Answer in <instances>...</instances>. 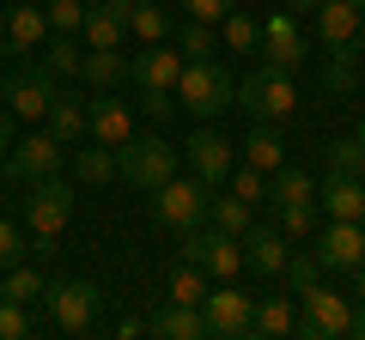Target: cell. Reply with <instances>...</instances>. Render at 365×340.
Returning <instances> with one entry per match:
<instances>
[{
    "instance_id": "cell-25",
    "label": "cell",
    "mask_w": 365,
    "mask_h": 340,
    "mask_svg": "<svg viewBox=\"0 0 365 340\" xmlns=\"http://www.w3.org/2000/svg\"><path fill=\"white\" fill-rule=\"evenodd\" d=\"M79 37H86V49H122V43H128V18L110 13L104 0H86V25H79Z\"/></svg>"
},
{
    "instance_id": "cell-47",
    "label": "cell",
    "mask_w": 365,
    "mask_h": 340,
    "mask_svg": "<svg viewBox=\"0 0 365 340\" xmlns=\"http://www.w3.org/2000/svg\"><path fill=\"white\" fill-rule=\"evenodd\" d=\"M13 110H6V104H0V158H6V152H13Z\"/></svg>"
},
{
    "instance_id": "cell-18",
    "label": "cell",
    "mask_w": 365,
    "mask_h": 340,
    "mask_svg": "<svg viewBox=\"0 0 365 340\" xmlns=\"http://www.w3.org/2000/svg\"><path fill=\"white\" fill-rule=\"evenodd\" d=\"M317 207H323V219H359L365 225V176L329 170L323 183H317Z\"/></svg>"
},
{
    "instance_id": "cell-32",
    "label": "cell",
    "mask_w": 365,
    "mask_h": 340,
    "mask_svg": "<svg viewBox=\"0 0 365 340\" xmlns=\"http://www.w3.org/2000/svg\"><path fill=\"white\" fill-rule=\"evenodd\" d=\"M0 292H6V298H19V304H43V292H49V274H43L37 262H13L6 267V274H0Z\"/></svg>"
},
{
    "instance_id": "cell-39",
    "label": "cell",
    "mask_w": 365,
    "mask_h": 340,
    "mask_svg": "<svg viewBox=\"0 0 365 340\" xmlns=\"http://www.w3.org/2000/svg\"><path fill=\"white\" fill-rule=\"evenodd\" d=\"M207 298V274L195 262H177L170 267V304H201Z\"/></svg>"
},
{
    "instance_id": "cell-40",
    "label": "cell",
    "mask_w": 365,
    "mask_h": 340,
    "mask_svg": "<svg viewBox=\"0 0 365 340\" xmlns=\"http://www.w3.org/2000/svg\"><path fill=\"white\" fill-rule=\"evenodd\" d=\"M31 334H37L31 304H19V298H6V292H0V340H31Z\"/></svg>"
},
{
    "instance_id": "cell-29",
    "label": "cell",
    "mask_w": 365,
    "mask_h": 340,
    "mask_svg": "<svg viewBox=\"0 0 365 340\" xmlns=\"http://www.w3.org/2000/svg\"><path fill=\"white\" fill-rule=\"evenodd\" d=\"M128 31L140 43H170V31H177V6H165V0H140L128 13Z\"/></svg>"
},
{
    "instance_id": "cell-9",
    "label": "cell",
    "mask_w": 365,
    "mask_h": 340,
    "mask_svg": "<svg viewBox=\"0 0 365 340\" xmlns=\"http://www.w3.org/2000/svg\"><path fill=\"white\" fill-rule=\"evenodd\" d=\"M317 43L335 61H365V0H317Z\"/></svg>"
},
{
    "instance_id": "cell-14",
    "label": "cell",
    "mask_w": 365,
    "mask_h": 340,
    "mask_svg": "<svg viewBox=\"0 0 365 340\" xmlns=\"http://www.w3.org/2000/svg\"><path fill=\"white\" fill-rule=\"evenodd\" d=\"M49 43V13L43 0H19V6H0V55H37Z\"/></svg>"
},
{
    "instance_id": "cell-3",
    "label": "cell",
    "mask_w": 365,
    "mask_h": 340,
    "mask_svg": "<svg viewBox=\"0 0 365 340\" xmlns=\"http://www.w3.org/2000/svg\"><path fill=\"white\" fill-rule=\"evenodd\" d=\"M55 92H61V79L43 67V55H19L6 73H0V104L13 110L19 122H43L55 104Z\"/></svg>"
},
{
    "instance_id": "cell-5",
    "label": "cell",
    "mask_w": 365,
    "mask_h": 340,
    "mask_svg": "<svg viewBox=\"0 0 365 340\" xmlns=\"http://www.w3.org/2000/svg\"><path fill=\"white\" fill-rule=\"evenodd\" d=\"M43 316H49V328H61V334H91L98 316H104V286H98V280H49Z\"/></svg>"
},
{
    "instance_id": "cell-16",
    "label": "cell",
    "mask_w": 365,
    "mask_h": 340,
    "mask_svg": "<svg viewBox=\"0 0 365 340\" xmlns=\"http://www.w3.org/2000/svg\"><path fill=\"white\" fill-rule=\"evenodd\" d=\"M256 55H262V61H274V67H299V61H304V25H299V13L274 6V13L262 18Z\"/></svg>"
},
{
    "instance_id": "cell-19",
    "label": "cell",
    "mask_w": 365,
    "mask_h": 340,
    "mask_svg": "<svg viewBox=\"0 0 365 340\" xmlns=\"http://www.w3.org/2000/svg\"><path fill=\"white\" fill-rule=\"evenodd\" d=\"M134 134V110L122 92H98L91 97V116H86V140H104V146H122Z\"/></svg>"
},
{
    "instance_id": "cell-43",
    "label": "cell",
    "mask_w": 365,
    "mask_h": 340,
    "mask_svg": "<svg viewBox=\"0 0 365 340\" xmlns=\"http://www.w3.org/2000/svg\"><path fill=\"white\" fill-rule=\"evenodd\" d=\"M31 255V237H25V225H13V219H0V274L13 262H25Z\"/></svg>"
},
{
    "instance_id": "cell-12",
    "label": "cell",
    "mask_w": 365,
    "mask_h": 340,
    "mask_svg": "<svg viewBox=\"0 0 365 340\" xmlns=\"http://www.w3.org/2000/svg\"><path fill=\"white\" fill-rule=\"evenodd\" d=\"M299 334L304 340H341V334H353V298L317 280L311 292H299Z\"/></svg>"
},
{
    "instance_id": "cell-20",
    "label": "cell",
    "mask_w": 365,
    "mask_h": 340,
    "mask_svg": "<svg viewBox=\"0 0 365 340\" xmlns=\"http://www.w3.org/2000/svg\"><path fill=\"white\" fill-rule=\"evenodd\" d=\"M134 79V55L122 49H86V61H79V85H91V92H122Z\"/></svg>"
},
{
    "instance_id": "cell-10",
    "label": "cell",
    "mask_w": 365,
    "mask_h": 340,
    "mask_svg": "<svg viewBox=\"0 0 365 340\" xmlns=\"http://www.w3.org/2000/svg\"><path fill=\"white\" fill-rule=\"evenodd\" d=\"M73 195H79V183L73 176H43V183H31L25 188V231L31 237H61L67 231V219H73Z\"/></svg>"
},
{
    "instance_id": "cell-7",
    "label": "cell",
    "mask_w": 365,
    "mask_h": 340,
    "mask_svg": "<svg viewBox=\"0 0 365 340\" xmlns=\"http://www.w3.org/2000/svg\"><path fill=\"white\" fill-rule=\"evenodd\" d=\"M207 201H213V188L201 183V176H189V170H177L170 183H158L153 188V219L158 225H170V231H195V225H207Z\"/></svg>"
},
{
    "instance_id": "cell-1",
    "label": "cell",
    "mask_w": 365,
    "mask_h": 340,
    "mask_svg": "<svg viewBox=\"0 0 365 340\" xmlns=\"http://www.w3.org/2000/svg\"><path fill=\"white\" fill-rule=\"evenodd\" d=\"M177 104L189 110V116H201V122H213V116H225V110H237V79H232V67H225L220 55L182 61Z\"/></svg>"
},
{
    "instance_id": "cell-51",
    "label": "cell",
    "mask_w": 365,
    "mask_h": 340,
    "mask_svg": "<svg viewBox=\"0 0 365 340\" xmlns=\"http://www.w3.org/2000/svg\"><path fill=\"white\" fill-rule=\"evenodd\" d=\"M353 334L365 340V304H353Z\"/></svg>"
},
{
    "instance_id": "cell-24",
    "label": "cell",
    "mask_w": 365,
    "mask_h": 340,
    "mask_svg": "<svg viewBox=\"0 0 365 340\" xmlns=\"http://www.w3.org/2000/svg\"><path fill=\"white\" fill-rule=\"evenodd\" d=\"M86 116H91V97H86V92H55L43 128H49L61 146H79V140H86Z\"/></svg>"
},
{
    "instance_id": "cell-48",
    "label": "cell",
    "mask_w": 365,
    "mask_h": 340,
    "mask_svg": "<svg viewBox=\"0 0 365 340\" xmlns=\"http://www.w3.org/2000/svg\"><path fill=\"white\" fill-rule=\"evenodd\" d=\"M353 304H365V262L353 267Z\"/></svg>"
},
{
    "instance_id": "cell-21",
    "label": "cell",
    "mask_w": 365,
    "mask_h": 340,
    "mask_svg": "<svg viewBox=\"0 0 365 340\" xmlns=\"http://www.w3.org/2000/svg\"><path fill=\"white\" fill-rule=\"evenodd\" d=\"M299 334V292H256V340Z\"/></svg>"
},
{
    "instance_id": "cell-28",
    "label": "cell",
    "mask_w": 365,
    "mask_h": 340,
    "mask_svg": "<svg viewBox=\"0 0 365 340\" xmlns=\"http://www.w3.org/2000/svg\"><path fill=\"white\" fill-rule=\"evenodd\" d=\"M43 67H49L55 79H79V61H86V37H73V31H49V43H43Z\"/></svg>"
},
{
    "instance_id": "cell-15",
    "label": "cell",
    "mask_w": 365,
    "mask_h": 340,
    "mask_svg": "<svg viewBox=\"0 0 365 340\" xmlns=\"http://www.w3.org/2000/svg\"><path fill=\"white\" fill-rule=\"evenodd\" d=\"M317 262H323V274H353V267L365 262V225L359 219H329L317 225Z\"/></svg>"
},
{
    "instance_id": "cell-52",
    "label": "cell",
    "mask_w": 365,
    "mask_h": 340,
    "mask_svg": "<svg viewBox=\"0 0 365 340\" xmlns=\"http://www.w3.org/2000/svg\"><path fill=\"white\" fill-rule=\"evenodd\" d=\"M353 134H359V146H365V122H359V128H353Z\"/></svg>"
},
{
    "instance_id": "cell-38",
    "label": "cell",
    "mask_w": 365,
    "mask_h": 340,
    "mask_svg": "<svg viewBox=\"0 0 365 340\" xmlns=\"http://www.w3.org/2000/svg\"><path fill=\"white\" fill-rule=\"evenodd\" d=\"M317 280H323L317 249H292V255H287V274H280V286H287V292H311Z\"/></svg>"
},
{
    "instance_id": "cell-50",
    "label": "cell",
    "mask_w": 365,
    "mask_h": 340,
    "mask_svg": "<svg viewBox=\"0 0 365 340\" xmlns=\"http://www.w3.org/2000/svg\"><path fill=\"white\" fill-rule=\"evenodd\" d=\"M287 13H317V0H280Z\"/></svg>"
},
{
    "instance_id": "cell-37",
    "label": "cell",
    "mask_w": 365,
    "mask_h": 340,
    "mask_svg": "<svg viewBox=\"0 0 365 340\" xmlns=\"http://www.w3.org/2000/svg\"><path fill=\"white\" fill-rule=\"evenodd\" d=\"M225 188H232L237 201H250V207H262V201H268V170H256V164H244V158H237L232 176H225Z\"/></svg>"
},
{
    "instance_id": "cell-42",
    "label": "cell",
    "mask_w": 365,
    "mask_h": 340,
    "mask_svg": "<svg viewBox=\"0 0 365 340\" xmlns=\"http://www.w3.org/2000/svg\"><path fill=\"white\" fill-rule=\"evenodd\" d=\"M323 92H329V97H353V92H359V61H335V55H329Z\"/></svg>"
},
{
    "instance_id": "cell-11",
    "label": "cell",
    "mask_w": 365,
    "mask_h": 340,
    "mask_svg": "<svg viewBox=\"0 0 365 340\" xmlns=\"http://www.w3.org/2000/svg\"><path fill=\"white\" fill-rule=\"evenodd\" d=\"M182 262H195L207 280H237L244 274V237L220 231V225H195V231H182Z\"/></svg>"
},
{
    "instance_id": "cell-4",
    "label": "cell",
    "mask_w": 365,
    "mask_h": 340,
    "mask_svg": "<svg viewBox=\"0 0 365 340\" xmlns=\"http://www.w3.org/2000/svg\"><path fill=\"white\" fill-rule=\"evenodd\" d=\"M237 110L256 122H287L292 110H299V85H292V67H250L244 79H237Z\"/></svg>"
},
{
    "instance_id": "cell-46",
    "label": "cell",
    "mask_w": 365,
    "mask_h": 340,
    "mask_svg": "<svg viewBox=\"0 0 365 340\" xmlns=\"http://www.w3.org/2000/svg\"><path fill=\"white\" fill-rule=\"evenodd\" d=\"M140 334H153L140 316H122V322H116V340H140Z\"/></svg>"
},
{
    "instance_id": "cell-31",
    "label": "cell",
    "mask_w": 365,
    "mask_h": 340,
    "mask_svg": "<svg viewBox=\"0 0 365 340\" xmlns=\"http://www.w3.org/2000/svg\"><path fill=\"white\" fill-rule=\"evenodd\" d=\"M268 201H274V207H287V201H317V176L287 158V164L268 176Z\"/></svg>"
},
{
    "instance_id": "cell-49",
    "label": "cell",
    "mask_w": 365,
    "mask_h": 340,
    "mask_svg": "<svg viewBox=\"0 0 365 340\" xmlns=\"http://www.w3.org/2000/svg\"><path fill=\"white\" fill-rule=\"evenodd\" d=\"M104 6H110V13H122V18H128L134 6H140V0H104Z\"/></svg>"
},
{
    "instance_id": "cell-44",
    "label": "cell",
    "mask_w": 365,
    "mask_h": 340,
    "mask_svg": "<svg viewBox=\"0 0 365 340\" xmlns=\"http://www.w3.org/2000/svg\"><path fill=\"white\" fill-rule=\"evenodd\" d=\"M43 13H49V31H73L86 25V0H43Z\"/></svg>"
},
{
    "instance_id": "cell-30",
    "label": "cell",
    "mask_w": 365,
    "mask_h": 340,
    "mask_svg": "<svg viewBox=\"0 0 365 340\" xmlns=\"http://www.w3.org/2000/svg\"><path fill=\"white\" fill-rule=\"evenodd\" d=\"M170 43L182 49V61H201V55H213V49H220V25L177 13V31H170Z\"/></svg>"
},
{
    "instance_id": "cell-33",
    "label": "cell",
    "mask_w": 365,
    "mask_h": 340,
    "mask_svg": "<svg viewBox=\"0 0 365 340\" xmlns=\"http://www.w3.org/2000/svg\"><path fill=\"white\" fill-rule=\"evenodd\" d=\"M220 43L232 55H256V43H262V18H250L244 6H232V13L220 18Z\"/></svg>"
},
{
    "instance_id": "cell-6",
    "label": "cell",
    "mask_w": 365,
    "mask_h": 340,
    "mask_svg": "<svg viewBox=\"0 0 365 340\" xmlns=\"http://www.w3.org/2000/svg\"><path fill=\"white\" fill-rule=\"evenodd\" d=\"M67 152H73V146H61L43 122H31V134L13 140V152L0 158V176L19 183V188H31V183H43V176H55V170H67Z\"/></svg>"
},
{
    "instance_id": "cell-23",
    "label": "cell",
    "mask_w": 365,
    "mask_h": 340,
    "mask_svg": "<svg viewBox=\"0 0 365 340\" xmlns=\"http://www.w3.org/2000/svg\"><path fill=\"white\" fill-rule=\"evenodd\" d=\"M67 170H73V183H79V188H104V183H116V146H104V140H79L73 152H67Z\"/></svg>"
},
{
    "instance_id": "cell-13",
    "label": "cell",
    "mask_w": 365,
    "mask_h": 340,
    "mask_svg": "<svg viewBox=\"0 0 365 340\" xmlns=\"http://www.w3.org/2000/svg\"><path fill=\"white\" fill-rule=\"evenodd\" d=\"M232 164H237V152H232V140H225L220 128H195L189 140H182V170H189V176H201L207 188H225Z\"/></svg>"
},
{
    "instance_id": "cell-45",
    "label": "cell",
    "mask_w": 365,
    "mask_h": 340,
    "mask_svg": "<svg viewBox=\"0 0 365 340\" xmlns=\"http://www.w3.org/2000/svg\"><path fill=\"white\" fill-rule=\"evenodd\" d=\"M237 0H177V13H189V18H207V25H220L225 13H232Z\"/></svg>"
},
{
    "instance_id": "cell-34",
    "label": "cell",
    "mask_w": 365,
    "mask_h": 340,
    "mask_svg": "<svg viewBox=\"0 0 365 340\" xmlns=\"http://www.w3.org/2000/svg\"><path fill=\"white\" fill-rule=\"evenodd\" d=\"M134 110H140L153 128H170L182 104H177V92H170V85H134Z\"/></svg>"
},
{
    "instance_id": "cell-27",
    "label": "cell",
    "mask_w": 365,
    "mask_h": 340,
    "mask_svg": "<svg viewBox=\"0 0 365 340\" xmlns=\"http://www.w3.org/2000/svg\"><path fill=\"white\" fill-rule=\"evenodd\" d=\"M237 152H244V164L268 170V176L287 164V140H280V128H274V122H256V128H250V140L237 146Z\"/></svg>"
},
{
    "instance_id": "cell-22",
    "label": "cell",
    "mask_w": 365,
    "mask_h": 340,
    "mask_svg": "<svg viewBox=\"0 0 365 340\" xmlns=\"http://www.w3.org/2000/svg\"><path fill=\"white\" fill-rule=\"evenodd\" d=\"M177 79H182V49L177 43H140L128 85H170V92H177Z\"/></svg>"
},
{
    "instance_id": "cell-2",
    "label": "cell",
    "mask_w": 365,
    "mask_h": 340,
    "mask_svg": "<svg viewBox=\"0 0 365 340\" xmlns=\"http://www.w3.org/2000/svg\"><path fill=\"white\" fill-rule=\"evenodd\" d=\"M177 170H182V152L165 140V134H128V140L116 146V176L128 188H146V195H153V188L170 183Z\"/></svg>"
},
{
    "instance_id": "cell-41",
    "label": "cell",
    "mask_w": 365,
    "mask_h": 340,
    "mask_svg": "<svg viewBox=\"0 0 365 340\" xmlns=\"http://www.w3.org/2000/svg\"><path fill=\"white\" fill-rule=\"evenodd\" d=\"M323 152H329V170H347V176H365V146H359V134H347V140H329Z\"/></svg>"
},
{
    "instance_id": "cell-17",
    "label": "cell",
    "mask_w": 365,
    "mask_h": 340,
    "mask_svg": "<svg viewBox=\"0 0 365 340\" xmlns=\"http://www.w3.org/2000/svg\"><path fill=\"white\" fill-rule=\"evenodd\" d=\"M287 255H292V237L280 231V225H250V231H244V262H250V274L280 280V274H287Z\"/></svg>"
},
{
    "instance_id": "cell-36",
    "label": "cell",
    "mask_w": 365,
    "mask_h": 340,
    "mask_svg": "<svg viewBox=\"0 0 365 340\" xmlns=\"http://www.w3.org/2000/svg\"><path fill=\"white\" fill-rule=\"evenodd\" d=\"M317 219H323V207L317 201H287V207H274V225L299 243V237H317Z\"/></svg>"
},
{
    "instance_id": "cell-8",
    "label": "cell",
    "mask_w": 365,
    "mask_h": 340,
    "mask_svg": "<svg viewBox=\"0 0 365 340\" xmlns=\"http://www.w3.org/2000/svg\"><path fill=\"white\" fill-rule=\"evenodd\" d=\"M201 316H207V340H256V292H244L237 280L207 286Z\"/></svg>"
},
{
    "instance_id": "cell-35",
    "label": "cell",
    "mask_w": 365,
    "mask_h": 340,
    "mask_svg": "<svg viewBox=\"0 0 365 340\" xmlns=\"http://www.w3.org/2000/svg\"><path fill=\"white\" fill-rule=\"evenodd\" d=\"M207 225H220V231L244 237L250 225H256V207H250V201H237V195H213V201H207Z\"/></svg>"
},
{
    "instance_id": "cell-26",
    "label": "cell",
    "mask_w": 365,
    "mask_h": 340,
    "mask_svg": "<svg viewBox=\"0 0 365 340\" xmlns=\"http://www.w3.org/2000/svg\"><path fill=\"white\" fill-rule=\"evenodd\" d=\"M146 328H153L158 340H207V316H201V304H165Z\"/></svg>"
}]
</instances>
